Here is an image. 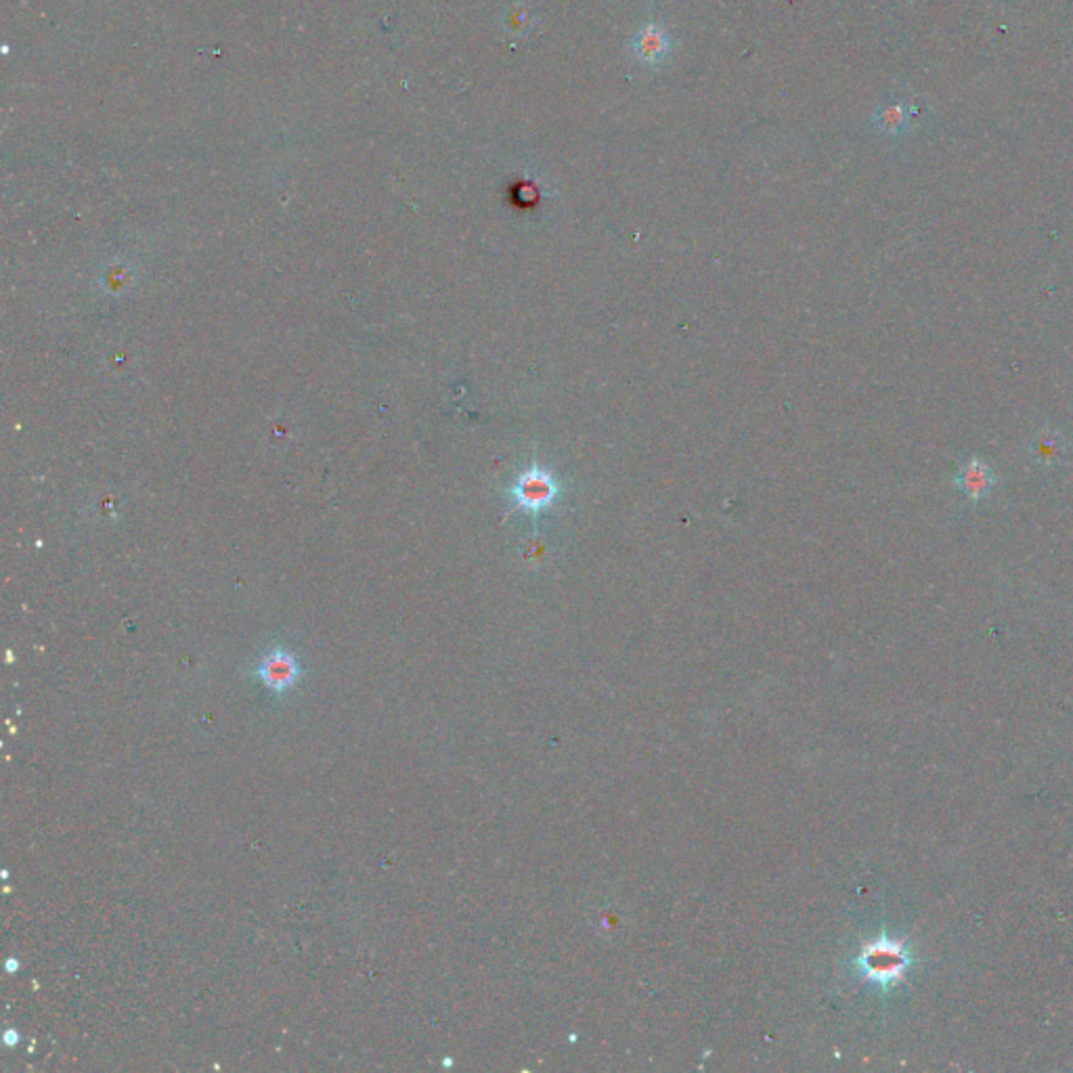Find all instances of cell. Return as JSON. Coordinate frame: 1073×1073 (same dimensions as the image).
I'll return each instance as SVG.
<instances>
[{"mask_svg":"<svg viewBox=\"0 0 1073 1073\" xmlns=\"http://www.w3.org/2000/svg\"><path fill=\"white\" fill-rule=\"evenodd\" d=\"M912 962V956L902 941H895L889 937H881L877 941L868 944L862 954L858 956L860 973L872 981L881 985V988H889V985L897 983L904 973L908 971Z\"/></svg>","mask_w":1073,"mask_h":1073,"instance_id":"6da1fadb","label":"cell"},{"mask_svg":"<svg viewBox=\"0 0 1073 1073\" xmlns=\"http://www.w3.org/2000/svg\"><path fill=\"white\" fill-rule=\"evenodd\" d=\"M300 665L294 654L283 648L271 650L256 669V677L275 694H286L300 677Z\"/></svg>","mask_w":1073,"mask_h":1073,"instance_id":"7a4b0ae2","label":"cell"},{"mask_svg":"<svg viewBox=\"0 0 1073 1073\" xmlns=\"http://www.w3.org/2000/svg\"><path fill=\"white\" fill-rule=\"evenodd\" d=\"M629 49L633 53V57L638 59L642 65H650V68H656V65H661L665 61V57L669 55L671 51V38L667 34V30L656 24V21H650V24H646L640 32H635L631 42H629Z\"/></svg>","mask_w":1073,"mask_h":1073,"instance_id":"3957f363","label":"cell"},{"mask_svg":"<svg viewBox=\"0 0 1073 1073\" xmlns=\"http://www.w3.org/2000/svg\"><path fill=\"white\" fill-rule=\"evenodd\" d=\"M958 485L969 497L977 499L992 489L994 478L988 466H983L981 462H969L958 476Z\"/></svg>","mask_w":1073,"mask_h":1073,"instance_id":"277c9868","label":"cell"},{"mask_svg":"<svg viewBox=\"0 0 1073 1073\" xmlns=\"http://www.w3.org/2000/svg\"><path fill=\"white\" fill-rule=\"evenodd\" d=\"M874 124L879 130L887 135H900L908 124V109L904 103H885L877 116H874Z\"/></svg>","mask_w":1073,"mask_h":1073,"instance_id":"5b68a950","label":"cell"},{"mask_svg":"<svg viewBox=\"0 0 1073 1073\" xmlns=\"http://www.w3.org/2000/svg\"><path fill=\"white\" fill-rule=\"evenodd\" d=\"M512 17H514V26H512L514 30H518L520 34H522V32H527V30H531V21H533V17L529 15V11L524 9L522 5H520L518 11H512Z\"/></svg>","mask_w":1073,"mask_h":1073,"instance_id":"8992f818","label":"cell"}]
</instances>
